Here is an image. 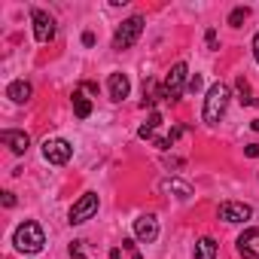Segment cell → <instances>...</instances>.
Segmentation results:
<instances>
[{"label": "cell", "instance_id": "6da1fadb", "mask_svg": "<svg viewBox=\"0 0 259 259\" xmlns=\"http://www.w3.org/2000/svg\"><path fill=\"white\" fill-rule=\"evenodd\" d=\"M229 85L226 82H213L210 89H207V98H204V122H220L223 119V113H226V107H229Z\"/></svg>", "mask_w": 259, "mask_h": 259}, {"label": "cell", "instance_id": "7a4b0ae2", "mask_svg": "<svg viewBox=\"0 0 259 259\" xmlns=\"http://www.w3.org/2000/svg\"><path fill=\"white\" fill-rule=\"evenodd\" d=\"M13 244L22 250V253H40L43 250V244H46V235H43V229L37 226V223H22L19 229H16V235H13Z\"/></svg>", "mask_w": 259, "mask_h": 259}, {"label": "cell", "instance_id": "3957f363", "mask_svg": "<svg viewBox=\"0 0 259 259\" xmlns=\"http://www.w3.org/2000/svg\"><path fill=\"white\" fill-rule=\"evenodd\" d=\"M141 34H144V19L141 16H132L128 22H122L119 25V31H116V37H113V49H132L138 40H141Z\"/></svg>", "mask_w": 259, "mask_h": 259}, {"label": "cell", "instance_id": "277c9868", "mask_svg": "<svg viewBox=\"0 0 259 259\" xmlns=\"http://www.w3.org/2000/svg\"><path fill=\"white\" fill-rule=\"evenodd\" d=\"M186 73H189V67H186L183 61H177V64L171 67V73H168V76H165V82H162V98H165V101H177V98L183 95Z\"/></svg>", "mask_w": 259, "mask_h": 259}, {"label": "cell", "instance_id": "5b68a950", "mask_svg": "<svg viewBox=\"0 0 259 259\" xmlns=\"http://www.w3.org/2000/svg\"><path fill=\"white\" fill-rule=\"evenodd\" d=\"M70 156H73V147H70L64 138H52V141L43 144V159H46L49 165H67Z\"/></svg>", "mask_w": 259, "mask_h": 259}, {"label": "cell", "instance_id": "8992f818", "mask_svg": "<svg viewBox=\"0 0 259 259\" xmlns=\"http://www.w3.org/2000/svg\"><path fill=\"white\" fill-rule=\"evenodd\" d=\"M95 210H98V195H95V192H85V195H79V201L70 207V223L79 226V223L92 220Z\"/></svg>", "mask_w": 259, "mask_h": 259}, {"label": "cell", "instance_id": "52a82bcc", "mask_svg": "<svg viewBox=\"0 0 259 259\" xmlns=\"http://www.w3.org/2000/svg\"><path fill=\"white\" fill-rule=\"evenodd\" d=\"M31 22H34V37L40 43H49L55 37V19L43 10H31Z\"/></svg>", "mask_w": 259, "mask_h": 259}, {"label": "cell", "instance_id": "ba28073f", "mask_svg": "<svg viewBox=\"0 0 259 259\" xmlns=\"http://www.w3.org/2000/svg\"><path fill=\"white\" fill-rule=\"evenodd\" d=\"M250 217H253V207L244 201H223L220 204V220H226V223H247Z\"/></svg>", "mask_w": 259, "mask_h": 259}, {"label": "cell", "instance_id": "9c48e42d", "mask_svg": "<svg viewBox=\"0 0 259 259\" xmlns=\"http://www.w3.org/2000/svg\"><path fill=\"white\" fill-rule=\"evenodd\" d=\"M135 235H138V241H144V244H153V241L159 238V220H156L153 213H144V217H138V220H135Z\"/></svg>", "mask_w": 259, "mask_h": 259}, {"label": "cell", "instance_id": "30bf717a", "mask_svg": "<svg viewBox=\"0 0 259 259\" xmlns=\"http://www.w3.org/2000/svg\"><path fill=\"white\" fill-rule=\"evenodd\" d=\"M238 253L244 259H259V229H247L238 238Z\"/></svg>", "mask_w": 259, "mask_h": 259}, {"label": "cell", "instance_id": "8fae6325", "mask_svg": "<svg viewBox=\"0 0 259 259\" xmlns=\"http://www.w3.org/2000/svg\"><path fill=\"white\" fill-rule=\"evenodd\" d=\"M107 89H110V98H113V101H125V98H128V92H132V82H128V76H125V73H110Z\"/></svg>", "mask_w": 259, "mask_h": 259}, {"label": "cell", "instance_id": "7c38bea8", "mask_svg": "<svg viewBox=\"0 0 259 259\" xmlns=\"http://www.w3.org/2000/svg\"><path fill=\"white\" fill-rule=\"evenodd\" d=\"M0 138H4V144H7V147L16 153V156L28 153V147H31V138H28L25 132H13V128H7V132L0 135Z\"/></svg>", "mask_w": 259, "mask_h": 259}, {"label": "cell", "instance_id": "4fadbf2b", "mask_svg": "<svg viewBox=\"0 0 259 259\" xmlns=\"http://www.w3.org/2000/svg\"><path fill=\"white\" fill-rule=\"evenodd\" d=\"M159 189H162L165 195H174V198H180V201L192 198V186H189V183H183V180H177V177H171V180H162V183H159Z\"/></svg>", "mask_w": 259, "mask_h": 259}, {"label": "cell", "instance_id": "5bb4252c", "mask_svg": "<svg viewBox=\"0 0 259 259\" xmlns=\"http://www.w3.org/2000/svg\"><path fill=\"white\" fill-rule=\"evenodd\" d=\"M159 125H162V116L159 113H150V119H147V125H141V132H138V138L141 141H153V144H159Z\"/></svg>", "mask_w": 259, "mask_h": 259}, {"label": "cell", "instance_id": "9a60e30c", "mask_svg": "<svg viewBox=\"0 0 259 259\" xmlns=\"http://www.w3.org/2000/svg\"><path fill=\"white\" fill-rule=\"evenodd\" d=\"M7 98H10V101H16V104H25V101L31 98V82H25V79H16V82H10V89H7Z\"/></svg>", "mask_w": 259, "mask_h": 259}, {"label": "cell", "instance_id": "2e32d148", "mask_svg": "<svg viewBox=\"0 0 259 259\" xmlns=\"http://www.w3.org/2000/svg\"><path fill=\"white\" fill-rule=\"evenodd\" d=\"M110 259H141V250H138L132 241H122L119 247L110 250Z\"/></svg>", "mask_w": 259, "mask_h": 259}, {"label": "cell", "instance_id": "e0dca14e", "mask_svg": "<svg viewBox=\"0 0 259 259\" xmlns=\"http://www.w3.org/2000/svg\"><path fill=\"white\" fill-rule=\"evenodd\" d=\"M195 259H217V241L213 238L195 241Z\"/></svg>", "mask_w": 259, "mask_h": 259}, {"label": "cell", "instance_id": "ac0fdd59", "mask_svg": "<svg viewBox=\"0 0 259 259\" xmlns=\"http://www.w3.org/2000/svg\"><path fill=\"white\" fill-rule=\"evenodd\" d=\"M73 113H76L79 119H89V116H92V101H89L82 92H73Z\"/></svg>", "mask_w": 259, "mask_h": 259}, {"label": "cell", "instance_id": "d6986e66", "mask_svg": "<svg viewBox=\"0 0 259 259\" xmlns=\"http://www.w3.org/2000/svg\"><path fill=\"white\" fill-rule=\"evenodd\" d=\"M238 92H241V104H247V107L259 104V98H253V92H250V85H247L244 76H238Z\"/></svg>", "mask_w": 259, "mask_h": 259}, {"label": "cell", "instance_id": "ffe728a7", "mask_svg": "<svg viewBox=\"0 0 259 259\" xmlns=\"http://www.w3.org/2000/svg\"><path fill=\"white\" fill-rule=\"evenodd\" d=\"M247 16H250V10H247V7H238V10H232V16H229V25H232V28H241Z\"/></svg>", "mask_w": 259, "mask_h": 259}, {"label": "cell", "instance_id": "44dd1931", "mask_svg": "<svg viewBox=\"0 0 259 259\" xmlns=\"http://www.w3.org/2000/svg\"><path fill=\"white\" fill-rule=\"evenodd\" d=\"M82 244H85V241H73V244H70V256H73V259H89Z\"/></svg>", "mask_w": 259, "mask_h": 259}, {"label": "cell", "instance_id": "7402d4cb", "mask_svg": "<svg viewBox=\"0 0 259 259\" xmlns=\"http://www.w3.org/2000/svg\"><path fill=\"white\" fill-rule=\"evenodd\" d=\"M204 40H207V49H217V31H213V28L204 34Z\"/></svg>", "mask_w": 259, "mask_h": 259}, {"label": "cell", "instance_id": "603a6c76", "mask_svg": "<svg viewBox=\"0 0 259 259\" xmlns=\"http://www.w3.org/2000/svg\"><path fill=\"white\" fill-rule=\"evenodd\" d=\"M244 153H247L250 159H259V144H250V147H244Z\"/></svg>", "mask_w": 259, "mask_h": 259}, {"label": "cell", "instance_id": "cb8c5ba5", "mask_svg": "<svg viewBox=\"0 0 259 259\" xmlns=\"http://www.w3.org/2000/svg\"><path fill=\"white\" fill-rule=\"evenodd\" d=\"M198 89H201V76H198V73H195V76H192V79H189V92H198Z\"/></svg>", "mask_w": 259, "mask_h": 259}, {"label": "cell", "instance_id": "d4e9b609", "mask_svg": "<svg viewBox=\"0 0 259 259\" xmlns=\"http://www.w3.org/2000/svg\"><path fill=\"white\" fill-rule=\"evenodd\" d=\"M4 204L13 207V204H16V195H13V192H4Z\"/></svg>", "mask_w": 259, "mask_h": 259}, {"label": "cell", "instance_id": "484cf974", "mask_svg": "<svg viewBox=\"0 0 259 259\" xmlns=\"http://www.w3.org/2000/svg\"><path fill=\"white\" fill-rule=\"evenodd\" d=\"M82 43H85V46H95V34L85 31V34H82Z\"/></svg>", "mask_w": 259, "mask_h": 259}, {"label": "cell", "instance_id": "4316f807", "mask_svg": "<svg viewBox=\"0 0 259 259\" xmlns=\"http://www.w3.org/2000/svg\"><path fill=\"white\" fill-rule=\"evenodd\" d=\"M165 165H168V168H180V165H183V159H165Z\"/></svg>", "mask_w": 259, "mask_h": 259}, {"label": "cell", "instance_id": "83f0119b", "mask_svg": "<svg viewBox=\"0 0 259 259\" xmlns=\"http://www.w3.org/2000/svg\"><path fill=\"white\" fill-rule=\"evenodd\" d=\"M253 58H256V61H259V34H256V37H253Z\"/></svg>", "mask_w": 259, "mask_h": 259}, {"label": "cell", "instance_id": "f1b7e54d", "mask_svg": "<svg viewBox=\"0 0 259 259\" xmlns=\"http://www.w3.org/2000/svg\"><path fill=\"white\" fill-rule=\"evenodd\" d=\"M253 132H259V119H253Z\"/></svg>", "mask_w": 259, "mask_h": 259}]
</instances>
